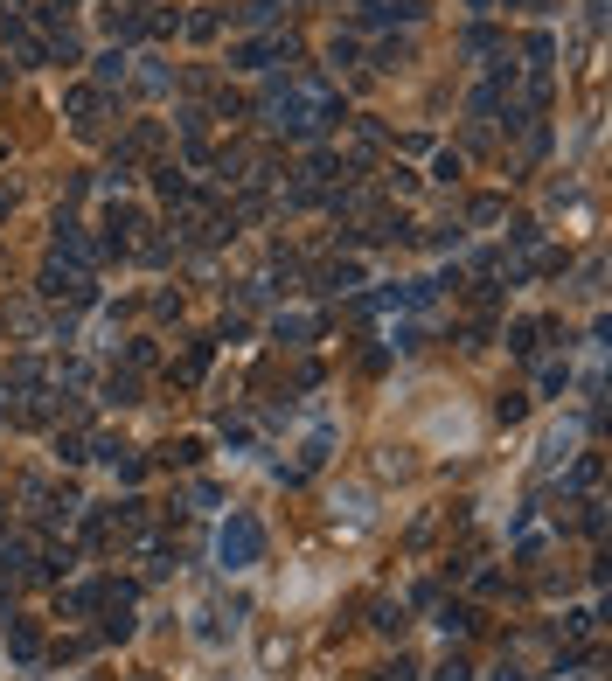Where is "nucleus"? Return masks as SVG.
<instances>
[{
    "mask_svg": "<svg viewBox=\"0 0 612 681\" xmlns=\"http://www.w3.org/2000/svg\"><path fill=\"white\" fill-rule=\"evenodd\" d=\"M216 549H223V563H230V570H251V563H258V549H265V529H258L251 515H230V522H223V536H216Z\"/></svg>",
    "mask_w": 612,
    "mask_h": 681,
    "instance_id": "nucleus-1",
    "label": "nucleus"
},
{
    "mask_svg": "<svg viewBox=\"0 0 612 681\" xmlns=\"http://www.w3.org/2000/svg\"><path fill=\"white\" fill-rule=\"evenodd\" d=\"M327 445H334V431H313V438H306V452H300V466H320V459H327Z\"/></svg>",
    "mask_w": 612,
    "mask_h": 681,
    "instance_id": "nucleus-2",
    "label": "nucleus"
},
{
    "mask_svg": "<svg viewBox=\"0 0 612 681\" xmlns=\"http://www.w3.org/2000/svg\"><path fill=\"white\" fill-rule=\"evenodd\" d=\"M494 681H522V668H494Z\"/></svg>",
    "mask_w": 612,
    "mask_h": 681,
    "instance_id": "nucleus-3",
    "label": "nucleus"
}]
</instances>
